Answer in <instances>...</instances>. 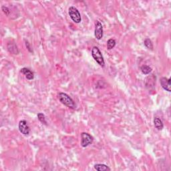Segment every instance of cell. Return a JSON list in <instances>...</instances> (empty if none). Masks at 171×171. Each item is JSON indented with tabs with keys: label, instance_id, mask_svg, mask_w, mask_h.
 I'll return each mask as SVG.
<instances>
[{
	"label": "cell",
	"instance_id": "52a82bcc",
	"mask_svg": "<svg viewBox=\"0 0 171 171\" xmlns=\"http://www.w3.org/2000/svg\"><path fill=\"white\" fill-rule=\"evenodd\" d=\"M160 82L161 84V86L163 87L164 90L167 91V92H171V88H170V78H167L166 77H163L161 79Z\"/></svg>",
	"mask_w": 171,
	"mask_h": 171
},
{
	"label": "cell",
	"instance_id": "5b68a950",
	"mask_svg": "<svg viewBox=\"0 0 171 171\" xmlns=\"http://www.w3.org/2000/svg\"><path fill=\"white\" fill-rule=\"evenodd\" d=\"M19 131L24 136H28L30 133V128L26 120H20L19 122Z\"/></svg>",
	"mask_w": 171,
	"mask_h": 171
},
{
	"label": "cell",
	"instance_id": "2e32d148",
	"mask_svg": "<svg viewBox=\"0 0 171 171\" xmlns=\"http://www.w3.org/2000/svg\"><path fill=\"white\" fill-rule=\"evenodd\" d=\"M1 10H2V11H3V12L7 15V16H9V15H10V9L8 8V7L2 6L1 7Z\"/></svg>",
	"mask_w": 171,
	"mask_h": 171
},
{
	"label": "cell",
	"instance_id": "3957f363",
	"mask_svg": "<svg viewBox=\"0 0 171 171\" xmlns=\"http://www.w3.org/2000/svg\"><path fill=\"white\" fill-rule=\"evenodd\" d=\"M68 13L70 18L76 24H79L82 21V17L80 11L76 8H75L74 6L70 7L69 10H68Z\"/></svg>",
	"mask_w": 171,
	"mask_h": 171
},
{
	"label": "cell",
	"instance_id": "5bb4252c",
	"mask_svg": "<svg viewBox=\"0 0 171 171\" xmlns=\"http://www.w3.org/2000/svg\"><path fill=\"white\" fill-rule=\"evenodd\" d=\"M144 44L145 46L147 47L148 49L151 50H153V44H152V42L150 39L149 38L146 39L144 42Z\"/></svg>",
	"mask_w": 171,
	"mask_h": 171
},
{
	"label": "cell",
	"instance_id": "7a4b0ae2",
	"mask_svg": "<svg viewBox=\"0 0 171 171\" xmlns=\"http://www.w3.org/2000/svg\"><path fill=\"white\" fill-rule=\"evenodd\" d=\"M92 56L94 60L100 66L104 67L105 66V62L102 52H100L99 48L96 46H94L92 49Z\"/></svg>",
	"mask_w": 171,
	"mask_h": 171
},
{
	"label": "cell",
	"instance_id": "277c9868",
	"mask_svg": "<svg viewBox=\"0 0 171 171\" xmlns=\"http://www.w3.org/2000/svg\"><path fill=\"white\" fill-rule=\"evenodd\" d=\"M94 141V138L90 134L87 133H82L81 134V146L83 148L87 147L91 144Z\"/></svg>",
	"mask_w": 171,
	"mask_h": 171
},
{
	"label": "cell",
	"instance_id": "9c48e42d",
	"mask_svg": "<svg viewBox=\"0 0 171 171\" xmlns=\"http://www.w3.org/2000/svg\"><path fill=\"white\" fill-rule=\"evenodd\" d=\"M8 50L11 54H19V50L17 48L16 44L13 42H10L8 44Z\"/></svg>",
	"mask_w": 171,
	"mask_h": 171
},
{
	"label": "cell",
	"instance_id": "7c38bea8",
	"mask_svg": "<svg viewBox=\"0 0 171 171\" xmlns=\"http://www.w3.org/2000/svg\"><path fill=\"white\" fill-rule=\"evenodd\" d=\"M140 70L144 74L147 75L152 72V68L147 65H143L141 66Z\"/></svg>",
	"mask_w": 171,
	"mask_h": 171
},
{
	"label": "cell",
	"instance_id": "4fadbf2b",
	"mask_svg": "<svg viewBox=\"0 0 171 171\" xmlns=\"http://www.w3.org/2000/svg\"><path fill=\"white\" fill-rule=\"evenodd\" d=\"M115 45H116L115 40H114V39L112 38L109 39L108 42H107V48H108V50H112L115 47Z\"/></svg>",
	"mask_w": 171,
	"mask_h": 171
},
{
	"label": "cell",
	"instance_id": "30bf717a",
	"mask_svg": "<svg viewBox=\"0 0 171 171\" xmlns=\"http://www.w3.org/2000/svg\"><path fill=\"white\" fill-rule=\"evenodd\" d=\"M154 125L155 128H156L158 131H162L164 128L163 121H162V120L158 117H155L154 118Z\"/></svg>",
	"mask_w": 171,
	"mask_h": 171
},
{
	"label": "cell",
	"instance_id": "8992f818",
	"mask_svg": "<svg viewBox=\"0 0 171 171\" xmlns=\"http://www.w3.org/2000/svg\"><path fill=\"white\" fill-rule=\"evenodd\" d=\"M94 36L97 40H101L103 37V26L102 23L99 21H96L95 24Z\"/></svg>",
	"mask_w": 171,
	"mask_h": 171
},
{
	"label": "cell",
	"instance_id": "6da1fadb",
	"mask_svg": "<svg viewBox=\"0 0 171 171\" xmlns=\"http://www.w3.org/2000/svg\"><path fill=\"white\" fill-rule=\"evenodd\" d=\"M58 99L61 104L72 109L76 108V104L69 95L64 92H60L58 95Z\"/></svg>",
	"mask_w": 171,
	"mask_h": 171
},
{
	"label": "cell",
	"instance_id": "e0dca14e",
	"mask_svg": "<svg viewBox=\"0 0 171 171\" xmlns=\"http://www.w3.org/2000/svg\"><path fill=\"white\" fill-rule=\"evenodd\" d=\"M25 44H26V47L27 49L28 50L29 52H33V50L31 49V47H30V45H29V43L28 42V41H25Z\"/></svg>",
	"mask_w": 171,
	"mask_h": 171
},
{
	"label": "cell",
	"instance_id": "ba28073f",
	"mask_svg": "<svg viewBox=\"0 0 171 171\" xmlns=\"http://www.w3.org/2000/svg\"><path fill=\"white\" fill-rule=\"evenodd\" d=\"M21 73H22V74L26 76V77L28 80H33L34 78V73L31 72L30 70H29L28 68H22L21 70Z\"/></svg>",
	"mask_w": 171,
	"mask_h": 171
},
{
	"label": "cell",
	"instance_id": "8fae6325",
	"mask_svg": "<svg viewBox=\"0 0 171 171\" xmlns=\"http://www.w3.org/2000/svg\"><path fill=\"white\" fill-rule=\"evenodd\" d=\"M94 167L98 171H110L111 170L108 166L104 164H96Z\"/></svg>",
	"mask_w": 171,
	"mask_h": 171
},
{
	"label": "cell",
	"instance_id": "9a60e30c",
	"mask_svg": "<svg viewBox=\"0 0 171 171\" xmlns=\"http://www.w3.org/2000/svg\"><path fill=\"white\" fill-rule=\"evenodd\" d=\"M38 120H40V122L42 123V124H44V125H47V122H46V120H45V116L43 113H38Z\"/></svg>",
	"mask_w": 171,
	"mask_h": 171
}]
</instances>
